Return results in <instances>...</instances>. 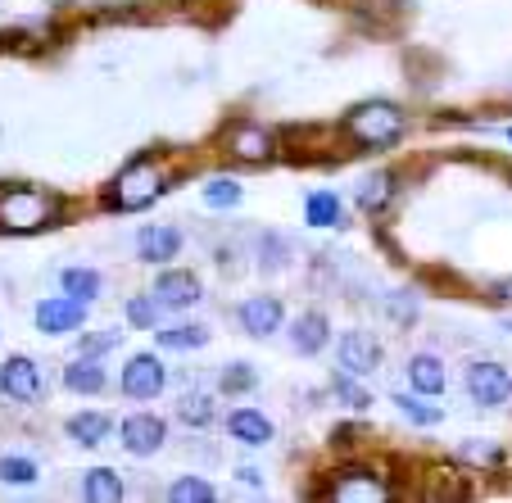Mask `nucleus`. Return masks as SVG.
<instances>
[{
  "mask_svg": "<svg viewBox=\"0 0 512 503\" xmlns=\"http://www.w3.org/2000/svg\"><path fill=\"white\" fill-rule=\"evenodd\" d=\"M345 127L358 146H395L399 132H404V114L390 100H368L345 118Z\"/></svg>",
  "mask_w": 512,
  "mask_h": 503,
  "instance_id": "obj_1",
  "label": "nucleus"
},
{
  "mask_svg": "<svg viewBox=\"0 0 512 503\" xmlns=\"http://www.w3.org/2000/svg\"><path fill=\"white\" fill-rule=\"evenodd\" d=\"M55 218V200L32 186H10L0 191V223L14 227V232H32V227H46Z\"/></svg>",
  "mask_w": 512,
  "mask_h": 503,
  "instance_id": "obj_2",
  "label": "nucleus"
},
{
  "mask_svg": "<svg viewBox=\"0 0 512 503\" xmlns=\"http://www.w3.org/2000/svg\"><path fill=\"white\" fill-rule=\"evenodd\" d=\"M159 191H164V186H159V168L145 164V159H136V164H127L123 173H118L114 204H118V209H145V204L155 200Z\"/></svg>",
  "mask_w": 512,
  "mask_h": 503,
  "instance_id": "obj_3",
  "label": "nucleus"
},
{
  "mask_svg": "<svg viewBox=\"0 0 512 503\" xmlns=\"http://www.w3.org/2000/svg\"><path fill=\"white\" fill-rule=\"evenodd\" d=\"M467 395L481 408H499L512 399V372L499 363H472L467 368Z\"/></svg>",
  "mask_w": 512,
  "mask_h": 503,
  "instance_id": "obj_4",
  "label": "nucleus"
},
{
  "mask_svg": "<svg viewBox=\"0 0 512 503\" xmlns=\"http://www.w3.org/2000/svg\"><path fill=\"white\" fill-rule=\"evenodd\" d=\"M164 386H168V372L155 354H136L123 368V395L132 399H155Z\"/></svg>",
  "mask_w": 512,
  "mask_h": 503,
  "instance_id": "obj_5",
  "label": "nucleus"
},
{
  "mask_svg": "<svg viewBox=\"0 0 512 503\" xmlns=\"http://www.w3.org/2000/svg\"><path fill=\"white\" fill-rule=\"evenodd\" d=\"M87 322V300H73V295H59V300L37 304V327L46 336H68Z\"/></svg>",
  "mask_w": 512,
  "mask_h": 503,
  "instance_id": "obj_6",
  "label": "nucleus"
},
{
  "mask_svg": "<svg viewBox=\"0 0 512 503\" xmlns=\"http://www.w3.org/2000/svg\"><path fill=\"white\" fill-rule=\"evenodd\" d=\"M164 436H168V426H164V417H155V413H136L123 422V449L136 458L159 454V449H164Z\"/></svg>",
  "mask_w": 512,
  "mask_h": 503,
  "instance_id": "obj_7",
  "label": "nucleus"
},
{
  "mask_svg": "<svg viewBox=\"0 0 512 503\" xmlns=\"http://www.w3.org/2000/svg\"><path fill=\"white\" fill-rule=\"evenodd\" d=\"M0 390L10 399H19V404H32V399H41V368L23 354L5 358V368H0Z\"/></svg>",
  "mask_w": 512,
  "mask_h": 503,
  "instance_id": "obj_8",
  "label": "nucleus"
},
{
  "mask_svg": "<svg viewBox=\"0 0 512 503\" xmlns=\"http://www.w3.org/2000/svg\"><path fill=\"white\" fill-rule=\"evenodd\" d=\"M340 368L354 372V377H372L381 368V345L368 331H345L340 336Z\"/></svg>",
  "mask_w": 512,
  "mask_h": 503,
  "instance_id": "obj_9",
  "label": "nucleus"
},
{
  "mask_svg": "<svg viewBox=\"0 0 512 503\" xmlns=\"http://www.w3.org/2000/svg\"><path fill=\"white\" fill-rule=\"evenodd\" d=\"M236 318H241L245 336H272L281 327V300L277 295H254V300H245L236 309Z\"/></svg>",
  "mask_w": 512,
  "mask_h": 503,
  "instance_id": "obj_10",
  "label": "nucleus"
},
{
  "mask_svg": "<svg viewBox=\"0 0 512 503\" xmlns=\"http://www.w3.org/2000/svg\"><path fill=\"white\" fill-rule=\"evenodd\" d=\"M155 300L164 304V309H191V304L200 300V277H195V272H164V277L155 281Z\"/></svg>",
  "mask_w": 512,
  "mask_h": 503,
  "instance_id": "obj_11",
  "label": "nucleus"
},
{
  "mask_svg": "<svg viewBox=\"0 0 512 503\" xmlns=\"http://www.w3.org/2000/svg\"><path fill=\"white\" fill-rule=\"evenodd\" d=\"M136 250H141L145 263H168L182 250V232H177V227H145V232L136 236Z\"/></svg>",
  "mask_w": 512,
  "mask_h": 503,
  "instance_id": "obj_12",
  "label": "nucleus"
},
{
  "mask_svg": "<svg viewBox=\"0 0 512 503\" xmlns=\"http://www.w3.org/2000/svg\"><path fill=\"white\" fill-rule=\"evenodd\" d=\"M227 431H232V440H241V445H268L272 440V422L259 408H236V413H227Z\"/></svg>",
  "mask_w": 512,
  "mask_h": 503,
  "instance_id": "obj_13",
  "label": "nucleus"
},
{
  "mask_svg": "<svg viewBox=\"0 0 512 503\" xmlns=\"http://www.w3.org/2000/svg\"><path fill=\"white\" fill-rule=\"evenodd\" d=\"M327 340H331V327H327L322 313H300L295 327H290V345H295V354H318Z\"/></svg>",
  "mask_w": 512,
  "mask_h": 503,
  "instance_id": "obj_14",
  "label": "nucleus"
},
{
  "mask_svg": "<svg viewBox=\"0 0 512 503\" xmlns=\"http://www.w3.org/2000/svg\"><path fill=\"white\" fill-rule=\"evenodd\" d=\"M408 381H413L417 395H445V363L431 354H417L408 363Z\"/></svg>",
  "mask_w": 512,
  "mask_h": 503,
  "instance_id": "obj_15",
  "label": "nucleus"
},
{
  "mask_svg": "<svg viewBox=\"0 0 512 503\" xmlns=\"http://www.w3.org/2000/svg\"><path fill=\"white\" fill-rule=\"evenodd\" d=\"M64 386L78 390V395H96V390H105V368L96 358H73L64 368Z\"/></svg>",
  "mask_w": 512,
  "mask_h": 503,
  "instance_id": "obj_16",
  "label": "nucleus"
},
{
  "mask_svg": "<svg viewBox=\"0 0 512 503\" xmlns=\"http://www.w3.org/2000/svg\"><path fill=\"white\" fill-rule=\"evenodd\" d=\"M109 431H114V422H109L105 413H78V417H68V436L78 440V445H87V449L105 445Z\"/></svg>",
  "mask_w": 512,
  "mask_h": 503,
  "instance_id": "obj_17",
  "label": "nucleus"
},
{
  "mask_svg": "<svg viewBox=\"0 0 512 503\" xmlns=\"http://www.w3.org/2000/svg\"><path fill=\"white\" fill-rule=\"evenodd\" d=\"M82 494H87L91 503H118V499H123V481H118L114 467H91Z\"/></svg>",
  "mask_w": 512,
  "mask_h": 503,
  "instance_id": "obj_18",
  "label": "nucleus"
},
{
  "mask_svg": "<svg viewBox=\"0 0 512 503\" xmlns=\"http://www.w3.org/2000/svg\"><path fill=\"white\" fill-rule=\"evenodd\" d=\"M390 195H395V177H390V173H368L363 182H358V204H363L368 213L386 209Z\"/></svg>",
  "mask_w": 512,
  "mask_h": 503,
  "instance_id": "obj_19",
  "label": "nucleus"
},
{
  "mask_svg": "<svg viewBox=\"0 0 512 503\" xmlns=\"http://www.w3.org/2000/svg\"><path fill=\"white\" fill-rule=\"evenodd\" d=\"M336 499H386V485L368 481V472H345L336 485H331Z\"/></svg>",
  "mask_w": 512,
  "mask_h": 503,
  "instance_id": "obj_20",
  "label": "nucleus"
},
{
  "mask_svg": "<svg viewBox=\"0 0 512 503\" xmlns=\"http://www.w3.org/2000/svg\"><path fill=\"white\" fill-rule=\"evenodd\" d=\"M59 286H64V295L91 304L100 295V272H91V268H64V272H59Z\"/></svg>",
  "mask_w": 512,
  "mask_h": 503,
  "instance_id": "obj_21",
  "label": "nucleus"
},
{
  "mask_svg": "<svg viewBox=\"0 0 512 503\" xmlns=\"http://www.w3.org/2000/svg\"><path fill=\"white\" fill-rule=\"evenodd\" d=\"M304 218H309L313 227H336L340 223V200L331 191H313L309 204H304Z\"/></svg>",
  "mask_w": 512,
  "mask_h": 503,
  "instance_id": "obj_22",
  "label": "nucleus"
},
{
  "mask_svg": "<svg viewBox=\"0 0 512 503\" xmlns=\"http://www.w3.org/2000/svg\"><path fill=\"white\" fill-rule=\"evenodd\" d=\"M232 150L241 159H268V136L259 127H236L232 132Z\"/></svg>",
  "mask_w": 512,
  "mask_h": 503,
  "instance_id": "obj_23",
  "label": "nucleus"
},
{
  "mask_svg": "<svg viewBox=\"0 0 512 503\" xmlns=\"http://www.w3.org/2000/svg\"><path fill=\"white\" fill-rule=\"evenodd\" d=\"M168 499H173V503H213V499H218V490H213L209 481H195V476H186V481H173Z\"/></svg>",
  "mask_w": 512,
  "mask_h": 503,
  "instance_id": "obj_24",
  "label": "nucleus"
},
{
  "mask_svg": "<svg viewBox=\"0 0 512 503\" xmlns=\"http://www.w3.org/2000/svg\"><path fill=\"white\" fill-rule=\"evenodd\" d=\"M159 345L164 349H200V345H209V331L204 327H168V331H159Z\"/></svg>",
  "mask_w": 512,
  "mask_h": 503,
  "instance_id": "obj_25",
  "label": "nucleus"
},
{
  "mask_svg": "<svg viewBox=\"0 0 512 503\" xmlns=\"http://www.w3.org/2000/svg\"><path fill=\"white\" fill-rule=\"evenodd\" d=\"M127 322H132V327H141V331H155L159 300H150V295H132V300H127Z\"/></svg>",
  "mask_w": 512,
  "mask_h": 503,
  "instance_id": "obj_26",
  "label": "nucleus"
},
{
  "mask_svg": "<svg viewBox=\"0 0 512 503\" xmlns=\"http://www.w3.org/2000/svg\"><path fill=\"white\" fill-rule=\"evenodd\" d=\"M236 200H241V182H232V177H213L204 186V204H213V209H232Z\"/></svg>",
  "mask_w": 512,
  "mask_h": 503,
  "instance_id": "obj_27",
  "label": "nucleus"
},
{
  "mask_svg": "<svg viewBox=\"0 0 512 503\" xmlns=\"http://www.w3.org/2000/svg\"><path fill=\"white\" fill-rule=\"evenodd\" d=\"M395 404H399V413H404L408 422H417V426H435L440 417H445L440 408H426L417 395H395Z\"/></svg>",
  "mask_w": 512,
  "mask_h": 503,
  "instance_id": "obj_28",
  "label": "nucleus"
},
{
  "mask_svg": "<svg viewBox=\"0 0 512 503\" xmlns=\"http://www.w3.org/2000/svg\"><path fill=\"white\" fill-rule=\"evenodd\" d=\"M177 413H182V422H186V426H204V422H213L209 395H200V390H195V395H182V408H177Z\"/></svg>",
  "mask_w": 512,
  "mask_h": 503,
  "instance_id": "obj_29",
  "label": "nucleus"
},
{
  "mask_svg": "<svg viewBox=\"0 0 512 503\" xmlns=\"http://www.w3.org/2000/svg\"><path fill=\"white\" fill-rule=\"evenodd\" d=\"M331 386H336V395L345 399L349 408H368L372 404V395L363 386H354V372H336V377H331Z\"/></svg>",
  "mask_w": 512,
  "mask_h": 503,
  "instance_id": "obj_30",
  "label": "nucleus"
},
{
  "mask_svg": "<svg viewBox=\"0 0 512 503\" xmlns=\"http://www.w3.org/2000/svg\"><path fill=\"white\" fill-rule=\"evenodd\" d=\"M0 476L10 485H32L37 481V463H28V458H0Z\"/></svg>",
  "mask_w": 512,
  "mask_h": 503,
  "instance_id": "obj_31",
  "label": "nucleus"
},
{
  "mask_svg": "<svg viewBox=\"0 0 512 503\" xmlns=\"http://www.w3.org/2000/svg\"><path fill=\"white\" fill-rule=\"evenodd\" d=\"M114 345H118V331H105V336H91L82 349H87V354H100V349H114Z\"/></svg>",
  "mask_w": 512,
  "mask_h": 503,
  "instance_id": "obj_32",
  "label": "nucleus"
},
{
  "mask_svg": "<svg viewBox=\"0 0 512 503\" xmlns=\"http://www.w3.org/2000/svg\"><path fill=\"white\" fill-rule=\"evenodd\" d=\"M463 458H481V463H494L499 454H494L490 445H463Z\"/></svg>",
  "mask_w": 512,
  "mask_h": 503,
  "instance_id": "obj_33",
  "label": "nucleus"
},
{
  "mask_svg": "<svg viewBox=\"0 0 512 503\" xmlns=\"http://www.w3.org/2000/svg\"><path fill=\"white\" fill-rule=\"evenodd\" d=\"M241 386H250V372H232V377L223 381V390H241Z\"/></svg>",
  "mask_w": 512,
  "mask_h": 503,
  "instance_id": "obj_34",
  "label": "nucleus"
},
{
  "mask_svg": "<svg viewBox=\"0 0 512 503\" xmlns=\"http://www.w3.org/2000/svg\"><path fill=\"white\" fill-rule=\"evenodd\" d=\"M236 476H241L245 485H259V472H254V467H241V472H236Z\"/></svg>",
  "mask_w": 512,
  "mask_h": 503,
  "instance_id": "obj_35",
  "label": "nucleus"
},
{
  "mask_svg": "<svg viewBox=\"0 0 512 503\" xmlns=\"http://www.w3.org/2000/svg\"><path fill=\"white\" fill-rule=\"evenodd\" d=\"M499 291V300H512V281H503V286H494Z\"/></svg>",
  "mask_w": 512,
  "mask_h": 503,
  "instance_id": "obj_36",
  "label": "nucleus"
},
{
  "mask_svg": "<svg viewBox=\"0 0 512 503\" xmlns=\"http://www.w3.org/2000/svg\"><path fill=\"white\" fill-rule=\"evenodd\" d=\"M508 141H512V127H508Z\"/></svg>",
  "mask_w": 512,
  "mask_h": 503,
  "instance_id": "obj_37",
  "label": "nucleus"
}]
</instances>
